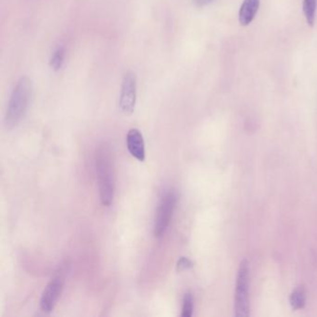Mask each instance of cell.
Wrapping results in <instances>:
<instances>
[{
    "mask_svg": "<svg viewBox=\"0 0 317 317\" xmlns=\"http://www.w3.org/2000/svg\"><path fill=\"white\" fill-rule=\"evenodd\" d=\"M305 288L300 286L296 287L295 290L292 292L290 295V304L292 308L295 310H299L304 307L305 302H306V295H305Z\"/></svg>",
    "mask_w": 317,
    "mask_h": 317,
    "instance_id": "obj_9",
    "label": "cell"
},
{
    "mask_svg": "<svg viewBox=\"0 0 317 317\" xmlns=\"http://www.w3.org/2000/svg\"><path fill=\"white\" fill-rule=\"evenodd\" d=\"M193 262L189 260V259H187L185 257H181L178 262H177V269H178V271H185V270H188V269H190L193 267Z\"/></svg>",
    "mask_w": 317,
    "mask_h": 317,
    "instance_id": "obj_13",
    "label": "cell"
},
{
    "mask_svg": "<svg viewBox=\"0 0 317 317\" xmlns=\"http://www.w3.org/2000/svg\"><path fill=\"white\" fill-rule=\"evenodd\" d=\"M260 8V0H244L239 10V23L242 26L251 24Z\"/></svg>",
    "mask_w": 317,
    "mask_h": 317,
    "instance_id": "obj_8",
    "label": "cell"
},
{
    "mask_svg": "<svg viewBox=\"0 0 317 317\" xmlns=\"http://www.w3.org/2000/svg\"><path fill=\"white\" fill-rule=\"evenodd\" d=\"M249 267L247 260L240 262L237 272L236 299H235V315L247 317L249 315Z\"/></svg>",
    "mask_w": 317,
    "mask_h": 317,
    "instance_id": "obj_3",
    "label": "cell"
},
{
    "mask_svg": "<svg viewBox=\"0 0 317 317\" xmlns=\"http://www.w3.org/2000/svg\"><path fill=\"white\" fill-rule=\"evenodd\" d=\"M194 311V298L190 292H187L183 296L182 300V309H181V316L191 317Z\"/></svg>",
    "mask_w": 317,
    "mask_h": 317,
    "instance_id": "obj_11",
    "label": "cell"
},
{
    "mask_svg": "<svg viewBox=\"0 0 317 317\" xmlns=\"http://www.w3.org/2000/svg\"><path fill=\"white\" fill-rule=\"evenodd\" d=\"M65 49L62 47L58 48L51 59V66L53 70L59 71L65 61Z\"/></svg>",
    "mask_w": 317,
    "mask_h": 317,
    "instance_id": "obj_12",
    "label": "cell"
},
{
    "mask_svg": "<svg viewBox=\"0 0 317 317\" xmlns=\"http://www.w3.org/2000/svg\"><path fill=\"white\" fill-rule=\"evenodd\" d=\"M65 272V267H61L60 271L56 273L55 277L51 279V282L45 287L40 300L41 310L43 312H52L55 307L66 282Z\"/></svg>",
    "mask_w": 317,
    "mask_h": 317,
    "instance_id": "obj_5",
    "label": "cell"
},
{
    "mask_svg": "<svg viewBox=\"0 0 317 317\" xmlns=\"http://www.w3.org/2000/svg\"><path fill=\"white\" fill-rule=\"evenodd\" d=\"M317 0H304L302 10L307 22L308 26L312 27L315 22V10H316Z\"/></svg>",
    "mask_w": 317,
    "mask_h": 317,
    "instance_id": "obj_10",
    "label": "cell"
},
{
    "mask_svg": "<svg viewBox=\"0 0 317 317\" xmlns=\"http://www.w3.org/2000/svg\"><path fill=\"white\" fill-rule=\"evenodd\" d=\"M197 7H205L212 3L214 0H194Z\"/></svg>",
    "mask_w": 317,
    "mask_h": 317,
    "instance_id": "obj_14",
    "label": "cell"
},
{
    "mask_svg": "<svg viewBox=\"0 0 317 317\" xmlns=\"http://www.w3.org/2000/svg\"><path fill=\"white\" fill-rule=\"evenodd\" d=\"M177 204V196L174 191L166 192L162 197L156 210V219L154 223V236L160 238L166 233L171 223Z\"/></svg>",
    "mask_w": 317,
    "mask_h": 317,
    "instance_id": "obj_4",
    "label": "cell"
},
{
    "mask_svg": "<svg viewBox=\"0 0 317 317\" xmlns=\"http://www.w3.org/2000/svg\"><path fill=\"white\" fill-rule=\"evenodd\" d=\"M95 167L101 205L110 206L115 197V166L111 148L104 142L96 148Z\"/></svg>",
    "mask_w": 317,
    "mask_h": 317,
    "instance_id": "obj_1",
    "label": "cell"
},
{
    "mask_svg": "<svg viewBox=\"0 0 317 317\" xmlns=\"http://www.w3.org/2000/svg\"><path fill=\"white\" fill-rule=\"evenodd\" d=\"M32 95V82L27 76L17 81L10 95L6 112L4 125L7 130H13L24 119Z\"/></svg>",
    "mask_w": 317,
    "mask_h": 317,
    "instance_id": "obj_2",
    "label": "cell"
},
{
    "mask_svg": "<svg viewBox=\"0 0 317 317\" xmlns=\"http://www.w3.org/2000/svg\"><path fill=\"white\" fill-rule=\"evenodd\" d=\"M126 147L131 156L138 161L145 160V143L141 131L138 129H131L128 132Z\"/></svg>",
    "mask_w": 317,
    "mask_h": 317,
    "instance_id": "obj_7",
    "label": "cell"
},
{
    "mask_svg": "<svg viewBox=\"0 0 317 317\" xmlns=\"http://www.w3.org/2000/svg\"><path fill=\"white\" fill-rule=\"evenodd\" d=\"M137 99L136 76L129 72L126 73L121 86L120 100L119 107L124 115L131 116L135 110Z\"/></svg>",
    "mask_w": 317,
    "mask_h": 317,
    "instance_id": "obj_6",
    "label": "cell"
}]
</instances>
